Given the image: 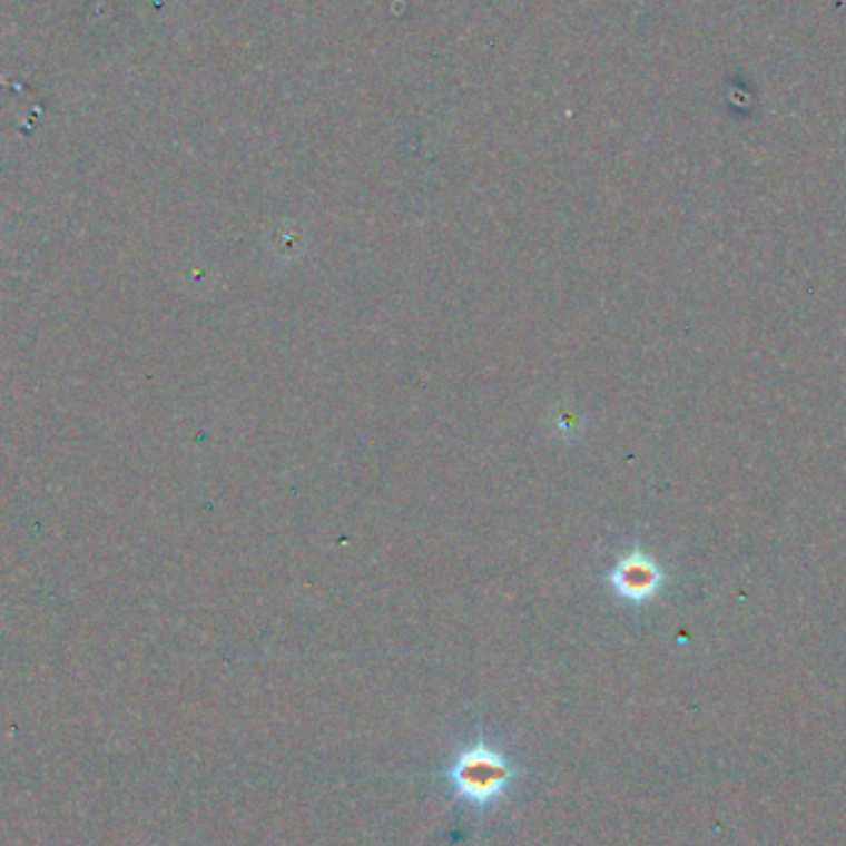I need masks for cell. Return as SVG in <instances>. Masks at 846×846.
<instances>
[{
	"mask_svg": "<svg viewBox=\"0 0 846 846\" xmlns=\"http://www.w3.org/2000/svg\"><path fill=\"white\" fill-rule=\"evenodd\" d=\"M520 765L493 740L475 738L445 763L443 783L455 801L475 811H490L520 783Z\"/></svg>",
	"mask_w": 846,
	"mask_h": 846,
	"instance_id": "cell-1",
	"label": "cell"
}]
</instances>
